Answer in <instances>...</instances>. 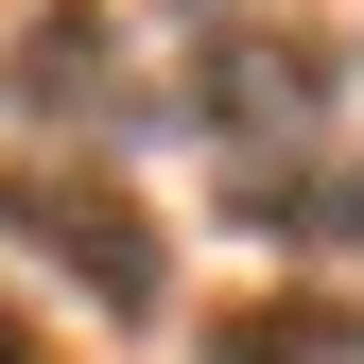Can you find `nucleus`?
<instances>
[{
  "instance_id": "f257e3e1",
  "label": "nucleus",
  "mask_w": 364,
  "mask_h": 364,
  "mask_svg": "<svg viewBox=\"0 0 364 364\" xmlns=\"http://www.w3.org/2000/svg\"><path fill=\"white\" fill-rule=\"evenodd\" d=\"M0 225H18L35 260H70L105 312H156L173 295V243H156V208L122 191V173H70V156H18L0 173Z\"/></svg>"
},
{
  "instance_id": "f03ea898",
  "label": "nucleus",
  "mask_w": 364,
  "mask_h": 364,
  "mask_svg": "<svg viewBox=\"0 0 364 364\" xmlns=\"http://www.w3.org/2000/svg\"><path fill=\"white\" fill-rule=\"evenodd\" d=\"M330 35H208V70H191V105L225 122V139H312L330 122Z\"/></svg>"
},
{
  "instance_id": "7ed1b4c3",
  "label": "nucleus",
  "mask_w": 364,
  "mask_h": 364,
  "mask_svg": "<svg viewBox=\"0 0 364 364\" xmlns=\"http://www.w3.org/2000/svg\"><path fill=\"white\" fill-rule=\"evenodd\" d=\"M225 208H243V225H278V243H364V173H330V156L225 173Z\"/></svg>"
},
{
  "instance_id": "20e7f679",
  "label": "nucleus",
  "mask_w": 364,
  "mask_h": 364,
  "mask_svg": "<svg viewBox=\"0 0 364 364\" xmlns=\"http://www.w3.org/2000/svg\"><path fill=\"white\" fill-rule=\"evenodd\" d=\"M225 364H364V312H260L225 330Z\"/></svg>"
},
{
  "instance_id": "39448f33",
  "label": "nucleus",
  "mask_w": 364,
  "mask_h": 364,
  "mask_svg": "<svg viewBox=\"0 0 364 364\" xmlns=\"http://www.w3.org/2000/svg\"><path fill=\"white\" fill-rule=\"evenodd\" d=\"M0 364H53V330H35V312H0Z\"/></svg>"
}]
</instances>
